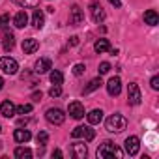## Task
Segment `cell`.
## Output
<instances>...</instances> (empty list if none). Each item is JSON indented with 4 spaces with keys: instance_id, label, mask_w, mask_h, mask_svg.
Masks as SVG:
<instances>
[{
    "instance_id": "4fadbf2b",
    "label": "cell",
    "mask_w": 159,
    "mask_h": 159,
    "mask_svg": "<svg viewBox=\"0 0 159 159\" xmlns=\"http://www.w3.org/2000/svg\"><path fill=\"white\" fill-rule=\"evenodd\" d=\"M17 107L10 101V99H6L2 105H0V114H2V116H6V118H11V116H15L17 114V111H15Z\"/></svg>"
},
{
    "instance_id": "4316f807",
    "label": "cell",
    "mask_w": 159,
    "mask_h": 159,
    "mask_svg": "<svg viewBox=\"0 0 159 159\" xmlns=\"http://www.w3.org/2000/svg\"><path fill=\"white\" fill-rule=\"evenodd\" d=\"M15 111H17L19 114H28V112H32V105H30V103H23V105H19Z\"/></svg>"
},
{
    "instance_id": "6da1fadb",
    "label": "cell",
    "mask_w": 159,
    "mask_h": 159,
    "mask_svg": "<svg viewBox=\"0 0 159 159\" xmlns=\"http://www.w3.org/2000/svg\"><path fill=\"white\" fill-rule=\"evenodd\" d=\"M96 155H98L99 159H109V157L122 159V157H124V152H122V148H120V146H116L114 142H111V140H105V142H103V144L98 148Z\"/></svg>"
},
{
    "instance_id": "5bb4252c",
    "label": "cell",
    "mask_w": 159,
    "mask_h": 159,
    "mask_svg": "<svg viewBox=\"0 0 159 159\" xmlns=\"http://www.w3.org/2000/svg\"><path fill=\"white\" fill-rule=\"evenodd\" d=\"M38 49H39L38 39H34V38L23 39V52H25V54H32V52H36Z\"/></svg>"
},
{
    "instance_id": "d590c367",
    "label": "cell",
    "mask_w": 159,
    "mask_h": 159,
    "mask_svg": "<svg viewBox=\"0 0 159 159\" xmlns=\"http://www.w3.org/2000/svg\"><path fill=\"white\" fill-rule=\"evenodd\" d=\"M77 43H79V38H77V36H73V38L69 39V45H77Z\"/></svg>"
},
{
    "instance_id": "1f68e13d",
    "label": "cell",
    "mask_w": 159,
    "mask_h": 159,
    "mask_svg": "<svg viewBox=\"0 0 159 159\" xmlns=\"http://www.w3.org/2000/svg\"><path fill=\"white\" fill-rule=\"evenodd\" d=\"M150 86L153 88V90H159V77L155 75V77H152V81H150Z\"/></svg>"
},
{
    "instance_id": "9a60e30c",
    "label": "cell",
    "mask_w": 159,
    "mask_h": 159,
    "mask_svg": "<svg viewBox=\"0 0 159 159\" xmlns=\"http://www.w3.org/2000/svg\"><path fill=\"white\" fill-rule=\"evenodd\" d=\"M71 152H73V155H75L77 159H84V157H86V153H88V150H86V144H84V142H75V144L71 146Z\"/></svg>"
},
{
    "instance_id": "83f0119b",
    "label": "cell",
    "mask_w": 159,
    "mask_h": 159,
    "mask_svg": "<svg viewBox=\"0 0 159 159\" xmlns=\"http://www.w3.org/2000/svg\"><path fill=\"white\" fill-rule=\"evenodd\" d=\"M36 140H38V144L45 146V144H47V140H49V135H47L45 131H39V133H38V137H36Z\"/></svg>"
},
{
    "instance_id": "e0dca14e",
    "label": "cell",
    "mask_w": 159,
    "mask_h": 159,
    "mask_svg": "<svg viewBox=\"0 0 159 159\" xmlns=\"http://www.w3.org/2000/svg\"><path fill=\"white\" fill-rule=\"evenodd\" d=\"M86 116H88L90 125H98V124L103 120V111H101V109H94V111H90Z\"/></svg>"
},
{
    "instance_id": "cb8c5ba5",
    "label": "cell",
    "mask_w": 159,
    "mask_h": 159,
    "mask_svg": "<svg viewBox=\"0 0 159 159\" xmlns=\"http://www.w3.org/2000/svg\"><path fill=\"white\" fill-rule=\"evenodd\" d=\"M15 157H19V159H30L32 157V150L25 148V146H19V148H15Z\"/></svg>"
},
{
    "instance_id": "7a4b0ae2",
    "label": "cell",
    "mask_w": 159,
    "mask_h": 159,
    "mask_svg": "<svg viewBox=\"0 0 159 159\" xmlns=\"http://www.w3.org/2000/svg\"><path fill=\"white\" fill-rule=\"evenodd\" d=\"M105 127H107L109 133H122V131L127 127V120H125L122 114H112V116L107 118Z\"/></svg>"
},
{
    "instance_id": "7c38bea8",
    "label": "cell",
    "mask_w": 159,
    "mask_h": 159,
    "mask_svg": "<svg viewBox=\"0 0 159 159\" xmlns=\"http://www.w3.org/2000/svg\"><path fill=\"white\" fill-rule=\"evenodd\" d=\"M51 67H52V62H51L49 58H39V60L36 62V66H34V71H36L38 75H43V73H47Z\"/></svg>"
},
{
    "instance_id": "9c48e42d",
    "label": "cell",
    "mask_w": 159,
    "mask_h": 159,
    "mask_svg": "<svg viewBox=\"0 0 159 159\" xmlns=\"http://www.w3.org/2000/svg\"><path fill=\"white\" fill-rule=\"evenodd\" d=\"M107 92H109V96H118V94L122 92V81H120V77L109 79V83H107Z\"/></svg>"
},
{
    "instance_id": "4dcf8cb0",
    "label": "cell",
    "mask_w": 159,
    "mask_h": 159,
    "mask_svg": "<svg viewBox=\"0 0 159 159\" xmlns=\"http://www.w3.org/2000/svg\"><path fill=\"white\" fill-rule=\"evenodd\" d=\"M6 25H10V15H8V13L0 15V28H4Z\"/></svg>"
},
{
    "instance_id": "d4e9b609",
    "label": "cell",
    "mask_w": 159,
    "mask_h": 159,
    "mask_svg": "<svg viewBox=\"0 0 159 159\" xmlns=\"http://www.w3.org/2000/svg\"><path fill=\"white\" fill-rule=\"evenodd\" d=\"M15 4H19L21 8H38L39 0H13Z\"/></svg>"
},
{
    "instance_id": "f546056e",
    "label": "cell",
    "mask_w": 159,
    "mask_h": 159,
    "mask_svg": "<svg viewBox=\"0 0 159 159\" xmlns=\"http://www.w3.org/2000/svg\"><path fill=\"white\" fill-rule=\"evenodd\" d=\"M109 71H111V64H109V62L99 64V75H105V73H109Z\"/></svg>"
},
{
    "instance_id": "d6a6232c",
    "label": "cell",
    "mask_w": 159,
    "mask_h": 159,
    "mask_svg": "<svg viewBox=\"0 0 159 159\" xmlns=\"http://www.w3.org/2000/svg\"><path fill=\"white\" fill-rule=\"evenodd\" d=\"M73 73H75V75H83V73H84V66H83V64H77V66L73 67Z\"/></svg>"
},
{
    "instance_id": "8d00e7d4",
    "label": "cell",
    "mask_w": 159,
    "mask_h": 159,
    "mask_svg": "<svg viewBox=\"0 0 159 159\" xmlns=\"http://www.w3.org/2000/svg\"><path fill=\"white\" fill-rule=\"evenodd\" d=\"M52 157H62V152H60V150H54V152H52Z\"/></svg>"
},
{
    "instance_id": "44dd1931",
    "label": "cell",
    "mask_w": 159,
    "mask_h": 159,
    "mask_svg": "<svg viewBox=\"0 0 159 159\" xmlns=\"http://www.w3.org/2000/svg\"><path fill=\"white\" fill-rule=\"evenodd\" d=\"M101 84H103V83H101V77H98V79H92V81L88 83V86L83 90V94H92V92H94V90H98Z\"/></svg>"
},
{
    "instance_id": "ffe728a7",
    "label": "cell",
    "mask_w": 159,
    "mask_h": 159,
    "mask_svg": "<svg viewBox=\"0 0 159 159\" xmlns=\"http://www.w3.org/2000/svg\"><path fill=\"white\" fill-rule=\"evenodd\" d=\"M13 25H15L17 28H25V26L28 25V15H26V11H19V13L13 17Z\"/></svg>"
},
{
    "instance_id": "52a82bcc",
    "label": "cell",
    "mask_w": 159,
    "mask_h": 159,
    "mask_svg": "<svg viewBox=\"0 0 159 159\" xmlns=\"http://www.w3.org/2000/svg\"><path fill=\"white\" fill-rule=\"evenodd\" d=\"M90 13H92V19L94 23H103L105 21V10L99 2H92L90 4Z\"/></svg>"
},
{
    "instance_id": "277c9868",
    "label": "cell",
    "mask_w": 159,
    "mask_h": 159,
    "mask_svg": "<svg viewBox=\"0 0 159 159\" xmlns=\"http://www.w3.org/2000/svg\"><path fill=\"white\" fill-rule=\"evenodd\" d=\"M0 69H2L6 75H15L19 71V64L15 58H10V56H2L0 58Z\"/></svg>"
},
{
    "instance_id": "7402d4cb",
    "label": "cell",
    "mask_w": 159,
    "mask_h": 159,
    "mask_svg": "<svg viewBox=\"0 0 159 159\" xmlns=\"http://www.w3.org/2000/svg\"><path fill=\"white\" fill-rule=\"evenodd\" d=\"M13 47H15V38H13L11 32H6V34H4V51L10 52Z\"/></svg>"
},
{
    "instance_id": "d6986e66",
    "label": "cell",
    "mask_w": 159,
    "mask_h": 159,
    "mask_svg": "<svg viewBox=\"0 0 159 159\" xmlns=\"http://www.w3.org/2000/svg\"><path fill=\"white\" fill-rule=\"evenodd\" d=\"M32 25H34L36 28H43V25H45V15H43L41 10H34V13H32Z\"/></svg>"
},
{
    "instance_id": "e575fe53",
    "label": "cell",
    "mask_w": 159,
    "mask_h": 159,
    "mask_svg": "<svg viewBox=\"0 0 159 159\" xmlns=\"http://www.w3.org/2000/svg\"><path fill=\"white\" fill-rule=\"evenodd\" d=\"M109 2H111L114 8H120V6H122V2H120V0H109Z\"/></svg>"
},
{
    "instance_id": "5b68a950",
    "label": "cell",
    "mask_w": 159,
    "mask_h": 159,
    "mask_svg": "<svg viewBox=\"0 0 159 159\" xmlns=\"http://www.w3.org/2000/svg\"><path fill=\"white\" fill-rule=\"evenodd\" d=\"M45 118H47V122L52 124V125H62L64 120H66V114H64L62 109H49V111L45 112Z\"/></svg>"
},
{
    "instance_id": "ac0fdd59",
    "label": "cell",
    "mask_w": 159,
    "mask_h": 159,
    "mask_svg": "<svg viewBox=\"0 0 159 159\" xmlns=\"http://www.w3.org/2000/svg\"><path fill=\"white\" fill-rule=\"evenodd\" d=\"M144 23L150 25V26H155V25L159 23V15H157V11H155V10H148V11H144Z\"/></svg>"
},
{
    "instance_id": "603a6c76",
    "label": "cell",
    "mask_w": 159,
    "mask_h": 159,
    "mask_svg": "<svg viewBox=\"0 0 159 159\" xmlns=\"http://www.w3.org/2000/svg\"><path fill=\"white\" fill-rule=\"evenodd\" d=\"M94 49H96V52H107L109 49H111V43H109V39H98L96 41V45H94Z\"/></svg>"
},
{
    "instance_id": "2e32d148",
    "label": "cell",
    "mask_w": 159,
    "mask_h": 159,
    "mask_svg": "<svg viewBox=\"0 0 159 159\" xmlns=\"http://www.w3.org/2000/svg\"><path fill=\"white\" fill-rule=\"evenodd\" d=\"M13 139H15L17 142H21V144H25V142H28V140L32 139V133H30L28 129H15Z\"/></svg>"
},
{
    "instance_id": "3957f363",
    "label": "cell",
    "mask_w": 159,
    "mask_h": 159,
    "mask_svg": "<svg viewBox=\"0 0 159 159\" xmlns=\"http://www.w3.org/2000/svg\"><path fill=\"white\" fill-rule=\"evenodd\" d=\"M71 137L73 139H84L86 142H90V140H94V137H96V131L90 127V125H77L73 131H71Z\"/></svg>"
},
{
    "instance_id": "74e56055",
    "label": "cell",
    "mask_w": 159,
    "mask_h": 159,
    "mask_svg": "<svg viewBox=\"0 0 159 159\" xmlns=\"http://www.w3.org/2000/svg\"><path fill=\"white\" fill-rule=\"evenodd\" d=\"M2 88H4V79L0 77V90H2Z\"/></svg>"
},
{
    "instance_id": "8992f818",
    "label": "cell",
    "mask_w": 159,
    "mask_h": 159,
    "mask_svg": "<svg viewBox=\"0 0 159 159\" xmlns=\"http://www.w3.org/2000/svg\"><path fill=\"white\" fill-rule=\"evenodd\" d=\"M140 99H142V96H140L139 84L137 83H129V86H127V103L129 105H139Z\"/></svg>"
},
{
    "instance_id": "484cf974",
    "label": "cell",
    "mask_w": 159,
    "mask_h": 159,
    "mask_svg": "<svg viewBox=\"0 0 159 159\" xmlns=\"http://www.w3.org/2000/svg\"><path fill=\"white\" fill-rule=\"evenodd\" d=\"M51 83H52V84H62V83H64V75H62L58 69L51 71Z\"/></svg>"
},
{
    "instance_id": "30bf717a",
    "label": "cell",
    "mask_w": 159,
    "mask_h": 159,
    "mask_svg": "<svg viewBox=\"0 0 159 159\" xmlns=\"http://www.w3.org/2000/svg\"><path fill=\"white\" fill-rule=\"evenodd\" d=\"M139 148H140L139 137H127V139H125V152H127L129 155H137V153H139Z\"/></svg>"
},
{
    "instance_id": "f1b7e54d",
    "label": "cell",
    "mask_w": 159,
    "mask_h": 159,
    "mask_svg": "<svg viewBox=\"0 0 159 159\" xmlns=\"http://www.w3.org/2000/svg\"><path fill=\"white\" fill-rule=\"evenodd\" d=\"M49 96H51V98H60V96H62V88H60V84H54V86L49 90Z\"/></svg>"
},
{
    "instance_id": "836d02e7",
    "label": "cell",
    "mask_w": 159,
    "mask_h": 159,
    "mask_svg": "<svg viewBox=\"0 0 159 159\" xmlns=\"http://www.w3.org/2000/svg\"><path fill=\"white\" fill-rule=\"evenodd\" d=\"M32 99H34V101H39V99H41V92H34V94H32Z\"/></svg>"
},
{
    "instance_id": "8fae6325",
    "label": "cell",
    "mask_w": 159,
    "mask_h": 159,
    "mask_svg": "<svg viewBox=\"0 0 159 159\" xmlns=\"http://www.w3.org/2000/svg\"><path fill=\"white\" fill-rule=\"evenodd\" d=\"M83 21H84V13H83L81 6L73 4V6H71V15H69V23H71V25H81Z\"/></svg>"
},
{
    "instance_id": "f35d334b",
    "label": "cell",
    "mask_w": 159,
    "mask_h": 159,
    "mask_svg": "<svg viewBox=\"0 0 159 159\" xmlns=\"http://www.w3.org/2000/svg\"><path fill=\"white\" fill-rule=\"evenodd\" d=\"M0 133H2V125H0Z\"/></svg>"
},
{
    "instance_id": "ba28073f",
    "label": "cell",
    "mask_w": 159,
    "mask_h": 159,
    "mask_svg": "<svg viewBox=\"0 0 159 159\" xmlns=\"http://www.w3.org/2000/svg\"><path fill=\"white\" fill-rule=\"evenodd\" d=\"M67 112L71 114V118H75V120H81V118H84V107H83V103H79V101H73V103H69V107H67Z\"/></svg>"
}]
</instances>
